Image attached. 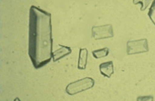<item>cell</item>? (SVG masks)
I'll return each mask as SVG.
<instances>
[{
  "label": "cell",
  "instance_id": "6da1fadb",
  "mask_svg": "<svg viewBox=\"0 0 155 101\" xmlns=\"http://www.w3.org/2000/svg\"><path fill=\"white\" fill-rule=\"evenodd\" d=\"M52 46L51 14L32 6L29 10V56L34 68H41L50 61Z\"/></svg>",
  "mask_w": 155,
  "mask_h": 101
},
{
  "label": "cell",
  "instance_id": "7a4b0ae2",
  "mask_svg": "<svg viewBox=\"0 0 155 101\" xmlns=\"http://www.w3.org/2000/svg\"><path fill=\"white\" fill-rule=\"evenodd\" d=\"M94 83L95 81L93 78L86 77L68 84L65 90L67 94L73 96L91 89L94 85Z\"/></svg>",
  "mask_w": 155,
  "mask_h": 101
},
{
  "label": "cell",
  "instance_id": "3957f363",
  "mask_svg": "<svg viewBox=\"0 0 155 101\" xmlns=\"http://www.w3.org/2000/svg\"><path fill=\"white\" fill-rule=\"evenodd\" d=\"M148 50V43L147 39L130 40L127 43V53L128 55L147 53Z\"/></svg>",
  "mask_w": 155,
  "mask_h": 101
},
{
  "label": "cell",
  "instance_id": "277c9868",
  "mask_svg": "<svg viewBox=\"0 0 155 101\" xmlns=\"http://www.w3.org/2000/svg\"><path fill=\"white\" fill-rule=\"evenodd\" d=\"M113 36V28L110 24L93 26L92 28V37L95 40L109 38Z\"/></svg>",
  "mask_w": 155,
  "mask_h": 101
},
{
  "label": "cell",
  "instance_id": "5b68a950",
  "mask_svg": "<svg viewBox=\"0 0 155 101\" xmlns=\"http://www.w3.org/2000/svg\"><path fill=\"white\" fill-rule=\"evenodd\" d=\"M59 46H60V47L52 53V59L54 62L69 55L71 53V49L70 47L61 45Z\"/></svg>",
  "mask_w": 155,
  "mask_h": 101
},
{
  "label": "cell",
  "instance_id": "8992f818",
  "mask_svg": "<svg viewBox=\"0 0 155 101\" xmlns=\"http://www.w3.org/2000/svg\"><path fill=\"white\" fill-rule=\"evenodd\" d=\"M99 70L103 76L107 78H110L112 75L114 73L112 61L102 63L99 66Z\"/></svg>",
  "mask_w": 155,
  "mask_h": 101
},
{
  "label": "cell",
  "instance_id": "52a82bcc",
  "mask_svg": "<svg viewBox=\"0 0 155 101\" xmlns=\"http://www.w3.org/2000/svg\"><path fill=\"white\" fill-rule=\"evenodd\" d=\"M88 51L86 48H82L80 49L79 59L78 63V68L80 70H84L86 68L87 62Z\"/></svg>",
  "mask_w": 155,
  "mask_h": 101
},
{
  "label": "cell",
  "instance_id": "ba28073f",
  "mask_svg": "<svg viewBox=\"0 0 155 101\" xmlns=\"http://www.w3.org/2000/svg\"><path fill=\"white\" fill-rule=\"evenodd\" d=\"M109 53V49L108 47H104L101 49L93 50L92 52L93 56L96 59H100L106 57Z\"/></svg>",
  "mask_w": 155,
  "mask_h": 101
},
{
  "label": "cell",
  "instance_id": "9c48e42d",
  "mask_svg": "<svg viewBox=\"0 0 155 101\" xmlns=\"http://www.w3.org/2000/svg\"><path fill=\"white\" fill-rule=\"evenodd\" d=\"M148 15L155 25V1H153L150 8L149 9Z\"/></svg>",
  "mask_w": 155,
  "mask_h": 101
},
{
  "label": "cell",
  "instance_id": "30bf717a",
  "mask_svg": "<svg viewBox=\"0 0 155 101\" xmlns=\"http://www.w3.org/2000/svg\"><path fill=\"white\" fill-rule=\"evenodd\" d=\"M154 98L151 96H139L137 97V101H153Z\"/></svg>",
  "mask_w": 155,
  "mask_h": 101
},
{
  "label": "cell",
  "instance_id": "8fae6325",
  "mask_svg": "<svg viewBox=\"0 0 155 101\" xmlns=\"http://www.w3.org/2000/svg\"><path fill=\"white\" fill-rule=\"evenodd\" d=\"M14 101H21V100L19 99V97H16Z\"/></svg>",
  "mask_w": 155,
  "mask_h": 101
}]
</instances>
